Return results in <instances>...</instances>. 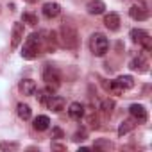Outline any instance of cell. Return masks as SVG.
Listing matches in <instances>:
<instances>
[{
    "mask_svg": "<svg viewBox=\"0 0 152 152\" xmlns=\"http://www.w3.org/2000/svg\"><path fill=\"white\" fill-rule=\"evenodd\" d=\"M52 150H66V147L59 145V143H52Z\"/></svg>",
    "mask_w": 152,
    "mask_h": 152,
    "instance_id": "obj_28",
    "label": "cell"
},
{
    "mask_svg": "<svg viewBox=\"0 0 152 152\" xmlns=\"http://www.w3.org/2000/svg\"><path fill=\"white\" fill-rule=\"evenodd\" d=\"M116 83H118V86H120L124 91L134 88V79L131 77V75H120V77L116 79Z\"/></svg>",
    "mask_w": 152,
    "mask_h": 152,
    "instance_id": "obj_20",
    "label": "cell"
},
{
    "mask_svg": "<svg viewBox=\"0 0 152 152\" xmlns=\"http://www.w3.org/2000/svg\"><path fill=\"white\" fill-rule=\"evenodd\" d=\"M23 23L22 22H16L15 25H13V32H11V47L13 48H16L22 41H23Z\"/></svg>",
    "mask_w": 152,
    "mask_h": 152,
    "instance_id": "obj_7",
    "label": "cell"
},
{
    "mask_svg": "<svg viewBox=\"0 0 152 152\" xmlns=\"http://www.w3.org/2000/svg\"><path fill=\"white\" fill-rule=\"evenodd\" d=\"M25 2H27V4H36L38 0H25Z\"/></svg>",
    "mask_w": 152,
    "mask_h": 152,
    "instance_id": "obj_29",
    "label": "cell"
},
{
    "mask_svg": "<svg viewBox=\"0 0 152 152\" xmlns=\"http://www.w3.org/2000/svg\"><path fill=\"white\" fill-rule=\"evenodd\" d=\"M83 118H86V122L90 124V127L91 129H99L100 125H99V118H97V115H95V109H91V107H84V116Z\"/></svg>",
    "mask_w": 152,
    "mask_h": 152,
    "instance_id": "obj_16",
    "label": "cell"
},
{
    "mask_svg": "<svg viewBox=\"0 0 152 152\" xmlns=\"http://www.w3.org/2000/svg\"><path fill=\"white\" fill-rule=\"evenodd\" d=\"M54 95V88H47V90H43V91H39V102L43 104V106H47V102L50 100V97Z\"/></svg>",
    "mask_w": 152,
    "mask_h": 152,
    "instance_id": "obj_24",
    "label": "cell"
},
{
    "mask_svg": "<svg viewBox=\"0 0 152 152\" xmlns=\"http://www.w3.org/2000/svg\"><path fill=\"white\" fill-rule=\"evenodd\" d=\"M16 113H18V116H20L22 120H31V116H32L31 106H27V104H23V102H20V104L16 106Z\"/></svg>",
    "mask_w": 152,
    "mask_h": 152,
    "instance_id": "obj_19",
    "label": "cell"
},
{
    "mask_svg": "<svg viewBox=\"0 0 152 152\" xmlns=\"http://www.w3.org/2000/svg\"><path fill=\"white\" fill-rule=\"evenodd\" d=\"M41 11H43V15L47 18H56L61 13V6L57 2H47V4H43V9Z\"/></svg>",
    "mask_w": 152,
    "mask_h": 152,
    "instance_id": "obj_12",
    "label": "cell"
},
{
    "mask_svg": "<svg viewBox=\"0 0 152 152\" xmlns=\"http://www.w3.org/2000/svg\"><path fill=\"white\" fill-rule=\"evenodd\" d=\"M129 68H131V70H134V72L143 73V72H147V70H148V63H147V59H145L143 56H136V57H132V59H131Z\"/></svg>",
    "mask_w": 152,
    "mask_h": 152,
    "instance_id": "obj_9",
    "label": "cell"
},
{
    "mask_svg": "<svg viewBox=\"0 0 152 152\" xmlns=\"http://www.w3.org/2000/svg\"><path fill=\"white\" fill-rule=\"evenodd\" d=\"M86 138H88V132H86V129H81V131H77V132L73 134V138H72V140H73V141H84Z\"/></svg>",
    "mask_w": 152,
    "mask_h": 152,
    "instance_id": "obj_26",
    "label": "cell"
},
{
    "mask_svg": "<svg viewBox=\"0 0 152 152\" xmlns=\"http://www.w3.org/2000/svg\"><path fill=\"white\" fill-rule=\"evenodd\" d=\"M104 25L109 29V31H118L120 29V16L116 13H109L104 16Z\"/></svg>",
    "mask_w": 152,
    "mask_h": 152,
    "instance_id": "obj_14",
    "label": "cell"
},
{
    "mask_svg": "<svg viewBox=\"0 0 152 152\" xmlns=\"http://www.w3.org/2000/svg\"><path fill=\"white\" fill-rule=\"evenodd\" d=\"M90 50H91V54L97 56V57L106 56V52L109 50V39H107L104 34H100V32L91 34V38H90Z\"/></svg>",
    "mask_w": 152,
    "mask_h": 152,
    "instance_id": "obj_3",
    "label": "cell"
},
{
    "mask_svg": "<svg viewBox=\"0 0 152 152\" xmlns=\"http://www.w3.org/2000/svg\"><path fill=\"white\" fill-rule=\"evenodd\" d=\"M136 120L134 118H129V120H124L122 124H120V127H118V136H124V134H127V132H131L134 127H136Z\"/></svg>",
    "mask_w": 152,
    "mask_h": 152,
    "instance_id": "obj_18",
    "label": "cell"
},
{
    "mask_svg": "<svg viewBox=\"0 0 152 152\" xmlns=\"http://www.w3.org/2000/svg\"><path fill=\"white\" fill-rule=\"evenodd\" d=\"M22 22L23 23H29V25H36L38 23V16L32 15V13H23L22 15Z\"/></svg>",
    "mask_w": 152,
    "mask_h": 152,
    "instance_id": "obj_25",
    "label": "cell"
},
{
    "mask_svg": "<svg viewBox=\"0 0 152 152\" xmlns=\"http://www.w3.org/2000/svg\"><path fill=\"white\" fill-rule=\"evenodd\" d=\"M59 39H61V43H63V47H66V48H70V50H75L77 48V45H79V34H77V29H75L72 23H63L61 25V29H59Z\"/></svg>",
    "mask_w": 152,
    "mask_h": 152,
    "instance_id": "obj_2",
    "label": "cell"
},
{
    "mask_svg": "<svg viewBox=\"0 0 152 152\" xmlns=\"http://www.w3.org/2000/svg\"><path fill=\"white\" fill-rule=\"evenodd\" d=\"M68 115H70V118H73V120H81V118L84 116V106H83L81 102H72L70 107H68Z\"/></svg>",
    "mask_w": 152,
    "mask_h": 152,
    "instance_id": "obj_13",
    "label": "cell"
},
{
    "mask_svg": "<svg viewBox=\"0 0 152 152\" xmlns=\"http://www.w3.org/2000/svg\"><path fill=\"white\" fill-rule=\"evenodd\" d=\"M129 16H131L132 20H136V22H143V20L148 18V9H147V6H145L143 2H138V4L131 6Z\"/></svg>",
    "mask_w": 152,
    "mask_h": 152,
    "instance_id": "obj_5",
    "label": "cell"
},
{
    "mask_svg": "<svg viewBox=\"0 0 152 152\" xmlns=\"http://www.w3.org/2000/svg\"><path fill=\"white\" fill-rule=\"evenodd\" d=\"M20 148V143L16 141H0V150L4 152H16Z\"/></svg>",
    "mask_w": 152,
    "mask_h": 152,
    "instance_id": "obj_22",
    "label": "cell"
},
{
    "mask_svg": "<svg viewBox=\"0 0 152 152\" xmlns=\"http://www.w3.org/2000/svg\"><path fill=\"white\" fill-rule=\"evenodd\" d=\"M32 127H34L36 131H47V129L50 127V118H48V116H45V115H39V116H36V118H34Z\"/></svg>",
    "mask_w": 152,
    "mask_h": 152,
    "instance_id": "obj_17",
    "label": "cell"
},
{
    "mask_svg": "<svg viewBox=\"0 0 152 152\" xmlns=\"http://www.w3.org/2000/svg\"><path fill=\"white\" fill-rule=\"evenodd\" d=\"M41 41H43L41 32H32L27 38V41L23 43V47H22V57L23 59H34V57H38V54L41 50Z\"/></svg>",
    "mask_w": 152,
    "mask_h": 152,
    "instance_id": "obj_1",
    "label": "cell"
},
{
    "mask_svg": "<svg viewBox=\"0 0 152 152\" xmlns=\"http://www.w3.org/2000/svg\"><path fill=\"white\" fill-rule=\"evenodd\" d=\"M18 90H20V93H22V95L32 97V95L38 91V84H36L32 79H23V81H20V84H18Z\"/></svg>",
    "mask_w": 152,
    "mask_h": 152,
    "instance_id": "obj_8",
    "label": "cell"
},
{
    "mask_svg": "<svg viewBox=\"0 0 152 152\" xmlns=\"http://www.w3.org/2000/svg\"><path fill=\"white\" fill-rule=\"evenodd\" d=\"M43 81L47 83V86H50V88L56 90L61 84V73H59V70L54 68V66H50V64H47L43 68Z\"/></svg>",
    "mask_w": 152,
    "mask_h": 152,
    "instance_id": "obj_4",
    "label": "cell"
},
{
    "mask_svg": "<svg viewBox=\"0 0 152 152\" xmlns=\"http://www.w3.org/2000/svg\"><path fill=\"white\" fill-rule=\"evenodd\" d=\"M86 11H88V15H95V16L102 15L106 11V4L102 0H91V2L86 4Z\"/></svg>",
    "mask_w": 152,
    "mask_h": 152,
    "instance_id": "obj_11",
    "label": "cell"
},
{
    "mask_svg": "<svg viewBox=\"0 0 152 152\" xmlns=\"http://www.w3.org/2000/svg\"><path fill=\"white\" fill-rule=\"evenodd\" d=\"M93 148L95 150H111L113 148V143L109 140H97L93 143Z\"/></svg>",
    "mask_w": 152,
    "mask_h": 152,
    "instance_id": "obj_23",
    "label": "cell"
},
{
    "mask_svg": "<svg viewBox=\"0 0 152 152\" xmlns=\"http://www.w3.org/2000/svg\"><path fill=\"white\" fill-rule=\"evenodd\" d=\"M52 136L59 140V138H64V132H63V129H59V127H54V129H52Z\"/></svg>",
    "mask_w": 152,
    "mask_h": 152,
    "instance_id": "obj_27",
    "label": "cell"
},
{
    "mask_svg": "<svg viewBox=\"0 0 152 152\" xmlns=\"http://www.w3.org/2000/svg\"><path fill=\"white\" fill-rule=\"evenodd\" d=\"M129 113H131V116L138 122V124H145L147 120H148V115H147V109L141 106V104H131V107H129Z\"/></svg>",
    "mask_w": 152,
    "mask_h": 152,
    "instance_id": "obj_6",
    "label": "cell"
},
{
    "mask_svg": "<svg viewBox=\"0 0 152 152\" xmlns=\"http://www.w3.org/2000/svg\"><path fill=\"white\" fill-rule=\"evenodd\" d=\"M64 106H66V100L63 97H59V95H52L50 100L47 102V107L50 111H54V113H61L64 109Z\"/></svg>",
    "mask_w": 152,
    "mask_h": 152,
    "instance_id": "obj_10",
    "label": "cell"
},
{
    "mask_svg": "<svg viewBox=\"0 0 152 152\" xmlns=\"http://www.w3.org/2000/svg\"><path fill=\"white\" fill-rule=\"evenodd\" d=\"M100 109H102V113H104L106 116H111V115H113V109H115V100H111V99L102 100Z\"/></svg>",
    "mask_w": 152,
    "mask_h": 152,
    "instance_id": "obj_21",
    "label": "cell"
},
{
    "mask_svg": "<svg viewBox=\"0 0 152 152\" xmlns=\"http://www.w3.org/2000/svg\"><path fill=\"white\" fill-rule=\"evenodd\" d=\"M129 36H131V39L134 41V43H143L145 39H148L150 36H148V32L147 31H143V29H132L131 32H129Z\"/></svg>",
    "mask_w": 152,
    "mask_h": 152,
    "instance_id": "obj_15",
    "label": "cell"
}]
</instances>
